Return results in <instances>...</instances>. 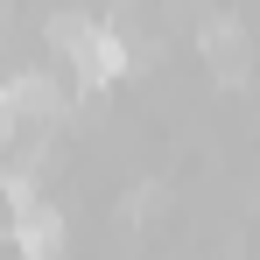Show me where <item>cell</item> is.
<instances>
[{
	"label": "cell",
	"mask_w": 260,
	"mask_h": 260,
	"mask_svg": "<svg viewBox=\"0 0 260 260\" xmlns=\"http://www.w3.org/2000/svg\"><path fill=\"white\" fill-rule=\"evenodd\" d=\"M49 43L71 56V78H78V91H99V85H113L120 71L134 63V49L120 28H106V21H91V14H56L49 21Z\"/></svg>",
	"instance_id": "1"
},
{
	"label": "cell",
	"mask_w": 260,
	"mask_h": 260,
	"mask_svg": "<svg viewBox=\"0 0 260 260\" xmlns=\"http://www.w3.org/2000/svg\"><path fill=\"white\" fill-rule=\"evenodd\" d=\"M0 190H7V204H14V253L21 260H63V211L43 204L36 169H7Z\"/></svg>",
	"instance_id": "2"
},
{
	"label": "cell",
	"mask_w": 260,
	"mask_h": 260,
	"mask_svg": "<svg viewBox=\"0 0 260 260\" xmlns=\"http://www.w3.org/2000/svg\"><path fill=\"white\" fill-rule=\"evenodd\" d=\"M197 49H204V63H211L225 85H246V28H239L232 14H204Z\"/></svg>",
	"instance_id": "3"
},
{
	"label": "cell",
	"mask_w": 260,
	"mask_h": 260,
	"mask_svg": "<svg viewBox=\"0 0 260 260\" xmlns=\"http://www.w3.org/2000/svg\"><path fill=\"white\" fill-rule=\"evenodd\" d=\"M7 91H14V113H21V120H49V113H63V91L49 85L43 71H21V78H7Z\"/></svg>",
	"instance_id": "4"
},
{
	"label": "cell",
	"mask_w": 260,
	"mask_h": 260,
	"mask_svg": "<svg viewBox=\"0 0 260 260\" xmlns=\"http://www.w3.org/2000/svg\"><path fill=\"white\" fill-rule=\"evenodd\" d=\"M14 120H21V113H14V91L0 85V141H7V134H14Z\"/></svg>",
	"instance_id": "5"
}]
</instances>
